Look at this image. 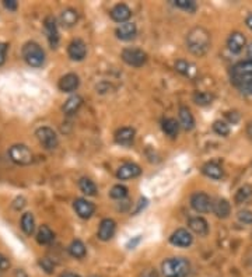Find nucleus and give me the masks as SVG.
<instances>
[{
	"label": "nucleus",
	"instance_id": "nucleus-1",
	"mask_svg": "<svg viewBox=\"0 0 252 277\" xmlns=\"http://www.w3.org/2000/svg\"><path fill=\"white\" fill-rule=\"evenodd\" d=\"M187 46L194 55H205L210 48V34L202 27H196L194 29H191L188 32Z\"/></svg>",
	"mask_w": 252,
	"mask_h": 277
},
{
	"label": "nucleus",
	"instance_id": "nucleus-2",
	"mask_svg": "<svg viewBox=\"0 0 252 277\" xmlns=\"http://www.w3.org/2000/svg\"><path fill=\"white\" fill-rule=\"evenodd\" d=\"M191 265L187 259L171 258L163 262L161 272L164 277H185L189 273Z\"/></svg>",
	"mask_w": 252,
	"mask_h": 277
},
{
	"label": "nucleus",
	"instance_id": "nucleus-3",
	"mask_svg": "<svg viewBox=\"0 0 252 277\" xmlns=\"http://www.w3.org/2000/svg\"><path fill=\"white\" fill-rule=\"evenodd\" d=\"M231 82L243 88L252 82V60H243L234 66L231 70Z\"/></svg>",
	"mask_w": 252,
	"mask_h": 277
},
{
	"label": "nucleus",
	"instance_id": "nucleus-4",
	"mask_svg": "<svg viewBox=\"0 0 252 277\" xmlns=\"http://www.w3.org/2000/svg\"><path fill=\"white\" fill-rule=\"evenodd\" d=\"M23 57L29 66L39 67L45 62V52L37 42H27L23 48Z\"/></svg>",
	"mask_w": 252,
	"mask_h": 277
},
{
	"label": "nucleus",
	"instance_id": "nucleus-5",
	"mask_svg": "<svg viewBox=\"0 0 252 277\" xmlns=\"http://www.w3.org/2000/svg\"><path fill=\"white\" fill-rule=\"evenodd\" d=\"M9 156L13 163L19 166H28L32 163V153L24 144H14L9 150Z\"/></svg>",
	"mask_w": 252,
	"mask_h": 277
},
{
	"label": "nucleus",
	"instance_id": "nucleus-6",
	"mask_svg": "<svg viewBox=\"0 0 252 277\" xmlns=\"http://www.w3.org/2000/svg\"><path fill=\"white\" fill-rule=\"evenodd\" d=\"M122 59L123 62H126L128 65L135 66V67H140L146 63L147 60V55L138 48H126L122 52Z\"/></svg>",
	"mask_w": 252,
	"mask_h": 277
},
{
	"label": "nucleus",
	"instance_id": "nucleus-7",
	"mask_svg": "<svg viewBox=\"0 0 252 277\" xmlns=\"http://www.w3.org/2000/svg\"><path fill=\"white\" fill-rule=\"evenodd\" d=\"M35 135H37L39 143L47 150H54V148L57 147V136L51 128H47V126L39 128Z\"/></svg>",
	"mask_w": 252,
	"mask_h": 277
},
{
	"label": "nucleus",
	"instance_id": "nucleus-8",
	"mask_svg": "<svg viewBox=\"0 0 252 277\" xmlns=\"http://www.w3.org/2000/svg\"><path fill=\"white\" fill-rule=\"evenodd\" d=\"M191 206L195 212L207 213L212 210L213 203H212V200L207 194H203V192H199V194H195L191 197Z\"/></svg>",
	"mask_w": 252,
	"mask_h": 277
},
{
	"label": "nucleus",
	"instance_id": "nucleus-9",
	"mask_svg": "<svg viewBox=\"0 0 252 277\" xmlns=\"http://www.w3.org/2000/svg\"><path fill=\"white\" fill-rule=\"evenodd\" d=\"M169 242L175 247H179V248H188L189 245H192L194 242V238L191 235V232L184 228H179L169 238Z\"/></svg>",
	"mask_w": 252,
	"mask_h": 277
},
{
	"label": "nucleus",
	"instance_id": "nucleus-10",
	"mask_svg": "<svg viewBox=\"0 0 252 277\" xmlns=\"http://www.w3.org/2000/svg\"><path fill=\"white\" fill-rule=\"evenodd\" d=\"M67 54L73 59V60H83L87 55V48L82 39H75L69 44L67 48Z\"/></svg>",
	"mask_w": 252,
	"mask_h": 277
},
{
	"label": "nucleus",
	"instance_id": "nucleus-11",
	"mask_svg": "<svg viewBox=\"0 0 252 277\" xmlns=\"http://www.w3.org/2000/svg\"><path fill=\"white\" fill-rule=\"evenodd\" d=\"M141 169L138 164L135 163H126L123 166H119L118 172H116V176L122 179V181H128V179H132V178H136V176L140 175Z\"/></svg>",
	"mask_w": 252,
	"mask_h": 277
},
{
	"label": "nucleus",
	"instance_id": "nucleus-12",
	"mask_svg": "<svg viewBox=\"0 0 252 277\" xmlns=\"http://www.w3.org/2000/svg\"><path fill=\"white\" fill-rule=\"evenodd\" d=\"M75 210L82 219H90L95 212V206L91 202L85 199H76L75 200Z\"/></svg>",
	"mask_w": 252,
	"mask_h": 277
},
{
	"label": "nucleus",
	"instance_id": "nucleus-13",
	"mask_svg": "<svg viewBox=\"0 0 252 277\" xmlns=\"http://www.w3.org/2000/svg\"><path fill=\"white\" fill-rule=\"evenodd\" d=\"M80 80H79V76H76L75 73L65 74L60 80H59V90L63 92H72L75 91L76 88L79 87Z\"/></svg>",
	"mask_w": 252,
	"mask_h": 277
},
{
	"label": "nucleus",
	"instance_id": "nucleus-14",
	"mask_svg": "<svg viewBox=\"0 0 252 277\" xmlns=\"http://www.w3.org/2000/svg\"><path fill=\"white\" fill-rule=\"evenodd\" d=\"M116 230V224L112 219H105L100 224V228H98V238L101 241H110L113 237Z\"/></svg>",
	"mask_w": 252,
	"mask_h": 277
},
{
	"label": "nucleus",
	"instance_id": "nucleus-15",
	"mask_svg": "<svg viewBox=\"0 0 252 277\" xmlns=\"http://www.w3.org/2000/svg\"><path fill=\"white\" fill-rule=\"evenodd\" d=\"M110 16L113 21L116 23H126L128 20L131 19L132 11L126 4H116L115 7H112L110 11Z\"/></svg>",
	"mask_w": 252,
	"mask_h": 277
},
{
	"label": "nucleus",
	"instance_id": "nucleus-16",
	"mask_svg": "<svg viewBox=\"0 0 252 277\" xmlns=\"http://www.w3.org/2000/svg\"><path fill=\"white\" fill-rule=\"evenodd\" d=\"M136 32H138V29H136V26L133 23H123L115 31L116 37L122 41H131L136 37Z\"/></svg>",
	"mask_w": 252,
	"mask_h": 277
},
{
	"label": "nucleus",
	"instance_id": "nucleus-17",
	"mask_svg": "<svg viewBox=\"0 0 252 277\" xmlns=\"http://www.w3.org/2000/svg\"><path fill=\"white\" fill-rule=\"evenodd\" d=\"M45 32H47L48 41H49L51 46L56 48L57 42H59V32H57L55 20L52 17H47V20H45Z\"/></svg>",
	"mask_w": 252,
	"mask_h": 277
},
{
	"label": "nucleus",
	"instance_id": "nucleus-18",
	"mask_svg": "<svg viewBox=\"0 0 252 277\" xmlns=\"http://www.w3.org/2000/svg\"><path fill=\"white\" fill-rule=\"evenodd\" d=\"M227 46L233 54H240L245 46V37L241 32H233L227 39Z\"/></svg>",
	"mask_w": 252,
	"mask_h": 277
},
{
	"label": "nucleus",
	"instance_id": "nucleus-19",
	"mask_svg": "<svg viewBox=\"0 0 252 277\" xmlns=\"http://www.w3.org/2000/svg\"><path fill=\"white\" fill-rule=\"evenodd\" d=\"M115 140L121 146H131L135 140V130L132 128H122L115 133Z\"/></svg>",
	"mask_w": 252,
	"mask_h": 277
},
{
	"label": "nucleus",
	"instance_id": "nucleus-20",
	"mask_svg": "<svg viewBox=\"0 0 252 277\" xmlns=\"http://www.w3.org/2000/svg\"><path fill=\"white\" fill-rule=\"evenodd\" d=\"M202 172L212 179H222L223 178V168L215 161L206 163L205 166H202Z\"/></svg>",
	"mask_w": 252,
	"mask_h": 277
},
{
	"label": "nucleus",
	"instance_id": "nucleus-21",
	"mask_svg": "<svg viewBox=\"0 0 252 277\" xmlns=\"http://www.w3.org/2000/svg\"><path fill=\"white\" fill-rule=\"evenodd\" d=\"M212 210H213V213H215L219 219H227L230 216L231 207H230V203L225 199H217L215 203H213Z\"/></svg>",
	"mask_w": 252,
	"mask_h": 277
},
{
	"label": "nucleus",
	"instance_id": "nucleus-22",
	"mask_svg": "<svg viewBox=\"0 0 252 277\" xmlns=\"http://www.w3.org/2000/svg\"><path fill=\"white\" fill-rule=\"evenodd\" d=\"M179 122H181L182 128L185 130H192L194 126H195L194 115L191 113V111L188 110L187 107H181L179 108Z\"/></svg>",
	"mask_w": 252,
	"mask_h": 277
},
{
	"label": "nucleus",
	"instance_id": "nucleus-23",
	"mask_svg": "<svg viewBox=\"0 0 252 277\" xmlns=\"http://www.w3.org/2000/svg\"><path fill=\"white\" fill-rule=\"evenodd\" d=\"M189 228L196 232V234H199V235H206L207 232H209V225H207V222H206L205 219H202V217H194V219H191L189 220Z\"/></svg>",
	"mask_w": 252,
	"mask_h": 277
},
{
	"label": "nucleus",
	"instance_id": "nucleus-24",
	"mask_svg": "<svg viewBox=\"0 0 252 277\" xmlns=\"http://www.w3.org/2000/svg\"><path fill=\"white\" fill-rule=\"evenodd\" d=\"M82 105H83V98L79 97V95H73V97H70V98L65 102V105H63V112H65L66 115H73V113H76V112L80 110Z\"/></svg>",
	"mask_w": 252,
	"mask_h": 277
},
{
	"label": "nucleus",
	"instance_id": "nucleus-25",
	"mask_svg": "<svg viewBox=\"0 0 252 277\" xmlns=\"http://www.w3.org/2000/svg\"><path fill=\"white\" fill-rule=\"evenodd\" d=\"M161 128H163V132H164L167 136L175 138V136H177L178 130H179V123H178L175 119H172V118H167V119L163 120Z\"/></svg>",
	"mask_w": 252,
	"mask_h": 277
},
{
	"label": "nucleus",
	"instance_id": "nucleus-26",
	"mask_svg": "<svg viewBox=\"0 0 252 277\" xmlns=\"http://www.w3.org/2000/svg\"><path fill=\"white\" fill-rule=\"evenodd\" d=\"M79 20V14L77 11L73 9H67L65 11H62L60 14V23L65 26V27H73Z\"/></svg>",
	"mask_w": 252,
	"mask_h": 277
},
{
	"label": "nucleus",
	"instance_id": "nucleus-27",
	"mask_svg": "<svg viewBox=\"0 0 252 277\" xmlns=\"http://www.w3.org/2000/svg\"><path fill=\"white\" fill-rule=\"evenodd\" d=\"M21 228L27 234V235H32L34 230H35V220L34 216L31 213H26L21 217Z\"/></svg>",
	"mask_w": 252,
	"mask_h": 277
},
{
	"label": "nucleus",
	"instance_id": "nucleus-28",
	"mask_svg": "<svg viewBox=\"0 0 252 277\" xmlns=\"http://www.w3.org/2000/svg\"><path fill=\"white\" fill-rule=\"evenodd\" d=\"M37 241L41 244V245L51 244V242L54 241V232H52V230H51L48 225H42V227L38 230Z\"/></svg>",
	"mask_w": 252,
	"mask_h": 277
},
{
	"label": "nucleus",
	"instance_id": "nucleus-29",
	"mask_svg": "<svg viewBox=\"0 0 252 277\" xmlns=\"http://www.w3.org/2000/svg\"><path fill=\"white\" fill-rule=\"evenodd\" d=\"M69 253L76 259H83L85 256V247L82 241L75 240L69 245Z\"/></svg>",
	"mask_w": 252,
	"mask_h": 277
},
{
	"label": "nucleus",
	"instance_id": "nucleus-30",
	"mask_svg": "<svg viewBox=\"0 0 252 277\" xmlns=\"http://www.w3.org/2000/svg\"><path fill=\"white\" fill-rule=\"evenodd\" d=\"M79 186H80V191L87 196H95L97 194V186L88 178H82L80 182H79Z\"/></svg>",
	"mask_w": 252,
	"mask_h": 277
},
{
	"label": "nucleus",
	"instance_id": "nucleus-31",
	"mask_svg": "<svg viewBox=\"0 0 252 277\" xmlns=\"http://www.w3.org/2000/svg\"><path fill=\"white\" fill-rule=\"evenodd\" d=\"M175 70H177L178 73L188 76V77H192L196 73L195 66L191 65L187 60H178L177 63H175Z\"/></svg>",
	"mask_w": 252,
	"mask_h": 277
},
{
	"label": "nucleus",
	"instance_id": "nucleus-32",
	"mask_svg": "<svg viewBox=\"0 0 252 277\" xmlns=\"http://www.w3.org/2000/svg\"><path fill=\"white\" fill-rule=\"evenodd\" d=\"M252 197V186L250 185H244L243 188L238 189V192L235 194V203L241 204L245 203L247 200H250Z\"/></svg>",
	"mask_w": 252,
	"mask_h": 277
},
{
	"label": "nucleus",
	"instance_id": "nucleus-33",
	"mask_svg": "<svg viewBox=\"0 0 252 277\" xmlns=\"http://www.w3.org/2000/svg\"><path fill=\"white\" fill-rule=\"evenodd\" d=\"M215 100V95L210 94V92H195L194 94V101L200 107H206V105H210Z\"/></svg>",
	"mask_w": 252,
	"mask_h": 277
},
{
	"label": "nucleus",
	"instance_id": "nucleus-34",
	"mask_svg": "<svg viewBox=\"0 0 252 277\" xmlns=\"http://www.w3.org/2000/svg\"><path fill=\"white\" fill-rule=\"evenodd\" d=\"M126 194H128V189L125 186H122V185H115L111 189V192H110V196L112 199H118V200L126 197Z\"/></svg>",
	"mask_w": 252,
	"mask_h": 277
},
{
	"label": "nucleus",
	"instance_id": "nucleus-35",
	"mask_svg": "<svg viewBox=\"0 0 252 277\" xmlns=\"http://www.w3.org/2000/svg\"><path fill=\"white\" fill-rule=\"evenodd\" d=\"M213 130H215L217 135H220V136H227L230 133L228 125L225 122H223V120H216L215 123H213Z\"/></svg>",
	"mask_w": 252,
	"mask_h": 277
},
{
	"label": "nucleus",
	"instance_id": "nucleus-36",
	"mask_svg": "<svg viewBox=\"0 0 252 277\" xmlns=\"http://www.w3.org/2000/svg\"><path fill=\"white\" fill-rule=\"evenodd\" d=\"M174 4L179 9H184L187 11H195L196 10V3L194 0H175Z\"/></svg>",
	"mask_w": 252,
	"mask_h": 277
},
{
	"label": "nucleus",
	"instance_id": "nucleus-37",
	"mask_svg": "<svg viewBox=\"0 0 252 277\" xmlns=\"http://www.w3.org/2000/svg\"><path fill=\"white\" fill-rule=\"evenodd\" d=\"M39 266L44 269L47 273H54V270H55V265H54V262L51 260V259L48 258H42L39 260Z\"/></svg>",
	"mask_w": 252,
	"mask_h": 277
},
{
	"label": "nucleus",
	"instance_id": "nucleus-38",
	"mask_svg": "<svg viewBox=\"0 0 252 277\" xmlns=\"http://www.w3.org/2000/svg\"><path fill=\"white\" fill-rule=\"evenodd\" d=\"M238 220L244 222V224H252L251 210H241V212H238Z\"/></svg>",
	"mask_w": 252,
	"mask_h": 277
},
{
	"label": "nucleus",
	"instance_id": "nucleus-39",
	"mask_svg": "<svg viewBox=\"0 0 252 277\" xmlns=\"http://www.w3.org/2000/svg\"><path fill=\"white\" fill-rule=\"evenodd\" d=\"M6 54H7V44L0 42V66L6 62Z\"/></svg>",
	"mask_w": 252,
	"mask_h": 277
},
{
	"label": "nucleus",
	"instance_id": "nucleus-40",
	"mask_svg": "<svg viewBox=\"0 0 252 277\" xmlns=\"http://www.w3.org/2000/svg\"><path fill=\"white\" fill-rule=\"evenodd\" d=\"M10 268V260L0 253V270H7Z\"/></svg>",
	"mask_w": 252,
	"mask_h": 277
},
{
	"label": "nucleus",
	"instance_id": "nucleus-41",
	"mask_svg": "<svg viewBox=\"0 0 252 277\" xmlns=\"http://www.w3.org/2000/svg\"><path fill=\"white\" fill-rule=\"evenodd\" d=\"M3 4H4V7H6V9L11 10V11L17 10V1H14V0H4V1H3Z\"/></svg>",
	"mask_w": 252,
	"mask_h": 277
},
{
	"label": "nucleus",
	"instance_id": "nucleus-42",
	"mask_svg": "<svg viewBox=\"0 0 252 277\" xmlns=\"http://www.w3.org/2000/svg\"><path fill=\"white\" fill-rule=\"evenodd\" d=\"M140 241H141V237H140V235H138V237H135L133 240H131V241H129V242H128L126 248H128V249H133V248H135V247H136V245L139 244Z\"/></svg>",
	"mask_w": 252,
	"mask_h": 277
},
{
	"label": "nucleus",
	"instance_id": "nucleus-43",
	"mask_svg": "<svg viewBox=\"0 0 252 277\" xmlns=\"http://www.w3.org/2000/svg\"><path fill=\"white\" fill-rule=\"evenodd\" d=\"M227 118L231 120L233 123H237V122H238V119H240V116H238L237 113H235V115H231V112H230V113H227Z\"/></svg>",
	"mask_w": 252,
	"mask_h": 277
},
{
	"label": "nucleus",
	"instance_id": "nucleus-44",
	"mask_svg": "<svg viewBox=\"0 0 252 277\" xmlns=\"http://www.w3.org/2000/svg\"><path fill=\"white\" fill-rule=\"evenodd\" d=\"M143 277H159V275H157L156 270H149V272H146V273L143 275Z\"/></svg>",
	"mask_w": 252,
	"mask_h": 277
},
{
	"label": "nucleus",
	"instance_id": "nucleus-45",
	"mask_svg": "<svg viewBox=\"0 0 252 277\" xmlns=\"http://www.w3.org/2000/svg\"><path fill=\"white\" fill-rule=\"evenodd\" d=\"M243 90L245 92H247V94H250V95H252V82H251V83L247 84L245 87H243Z\"/></svg>",
	"mask_w": 252,
	"mask_h": 277
},
{
	"label": "nucleus",
	"instance_id": "nucleus-46",
	"mask_svg": "<svg viewBox=\"0 0 252 277\" xmlns=\"http://www.w3.org/2000/svg\"><path fill=\"white\" fill-rule=\"evenodd\" d=\"M16 277H28L27 273L23 270V269H19L17 272H16Z\"/></svg>",
	"mask_w": 252,
	"mask_h": 277
},
{
	"label": "nucleus",
	"instance_id": "nucleus-47",
	"mask_svg": "<svg viewBox=\"0 0 252 277\" xmlns=\"http://www.w3.org/2000/svg\"><path fill=\"white\" fill-rule=\"evenodd\" d=\"M245 24H247V27L250 28V29L252 31V14H251V16H248V17H247V21H245Z\"/></svg>",
	"mask_w": 252,
	"mask_h": 277
},
{
	"label": "nucleus",
	"instance_id": "nucleus-48",
	"mask_svg": "<svg viewBox=\"0 0 252 277\" xmlns=\"http://www.w3.org/2000/svg\"><path fill=\"white\" fill-rule=\"evenodd\" d=\"M59 277H80L79 275H75V273H63V275H60Z\"/></svg>",
	"mask_w": 252,
	"mask_h": 277
},
{
	"label": "nucleus",
	"instance_id": "nucleus-49",
	"mask_svg": "<svg viewBox=\"0 0 252 277\" xmlns=\"http://www.w3.org/2000/svg\"><path fill=\"white\" fill-rule=\"evenodd\" d=\"M248 56L251 57V60H252V42L250 44V46H248Z\"/></svg>",
	"mask_w": 252,
	"mask_h": 277
},
{
	"label": "nucleus",
	"instance_id": "nucleus-50",
	"mask_svg": "<svg viewBox=\"0 0 252 277\" xmlns=\"http://www.w3.org/2000/svg\"><path fill=\"white\" fill-rule=\"evenodd\" d=\"M248 133H250V136H251V138H252V123L250 125V128H248Z\"/></svg>",
	"mask_w": 252,
	"mask_h": 277
},
{
	"label": "nucleus",
	"instance_id": "nucleus-51",
	"mask_svg": "<svg viewBox=\"0 0 252 277\" xmlns=\"http://www.w3.org/2000/svg\"><path fill=\"white\" fill-rule=\"evenodd\" d=\"M91 277H97V276H91Z\"/></svg>",
	"mask_w": 252,
	"mask_h": 277
}]
</instances>
